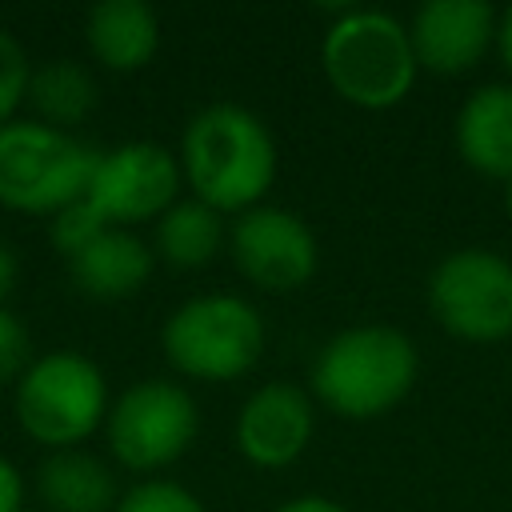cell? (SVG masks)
Returning <instances> with one entry per match:
<instances>
[{"mask_svg":"<svg viewBox=\"0 0 512 512\" xmlns=\"http://www.w3.org/2000/svg\"><path fill=\"white\" fill-rule=\"evenodd\" d=\"M180 176L196 200L216 212L256 208L276 180V140L268 124L240 104L200 108L180 140Z\"/></svg>","mask_w":512,"mask_h":512,"instance_id":"6da1fadb","label":"cell"},{"mask_svg":"<svg viewBox=\"0 0 512 512\" xmlns=\"http://www.w3.org/2000/svg\"><path fill=\"white\" fill-rule=\"evenodd\" d=\"M420 376L416 344L388 324H356L336 332L312 360V396L344 420H376L392 412Z\"/></svg>","mask_w":512,"mask_h":512,"instance_id":"7a4b0ae2","label":"cell"},{"mask_svg":"<svg viewBox=\"0 0 512 512\" xmlns=\"http://www.w3.org/2000/svg\"><path fill=\"white\" fill-rule=\"evenodd\" d=\"M320 68L332 92L364 112L404 104L420 76L408 24L380 8H340V16L324 28Z\"/></svg>","mask_w":512,"mask_h":512,"instance_id":"3957f363","label":"cell"},{"mask_svg":"<svg viewBox=\"0 0 512 512\" xmlns=\"http://www.w3.org/2000/svg\"><path fill=\"white\" fill-rule=\"evenodd\" d=\"M160 344L168 364L188 380H236L264 352V316L244 296H192L164 320Z\"/></svg>","mask_w":512,"mask_h":512,"instance_id":"277c9868","label":"cell"},{"mask_svg":"<svg viewBox=\"0 0 512 512\" xmlns=\"http://www.w3.org/2000/svg\"><path fill=\"white\" fill-rule=\"evenodd\" d=\"M96 160V148L52 124L8 120L0 128V204L16 212L56 216L88 192Z\"/></svg>","mask_w":512,"mask_h":512,"instance_id":"5b68a950","label":"cell"},{"mask_svg":"<svg viewBox=\"0 0 512 512\" xmlns=\"http://www.w3.org/2000/svg\"><path fill=\"white\" fill-rule=\"evenodd\" d=\"M16 420L44 448H72L108 420L104 372L80 352L32 360L16 384Z\"/></svg>","mask_w":512,"mask_h":512,"instance_id":"8992f818","label":"cell"},{"mask_svg":"<svg viewBox=\"0 0 512 512\" xmlns=\"http://www.w3.org/2000/svg\"><path fill=\"white\" fill-rule=\"evenodd\" d=\"M428 308L444 332L468 344L512 336V260L492 248H456L428 276Z\"/></svg>","mask_w":512,"mask_h":512,"instance_id":"52a82bcc","label":"cell"},{"mask_svg":"<svg viewBox=\"0 0 512 512\" xmlns=\"http://www.w3.org/2000/svg\"><path fill=\"white\" fill-rule=\"evenodd\" d=\"M108 448L132 472H156L180 460L196 432L200 408L188 388L172 380H140L108 408Z\"/></svg>","mask_w":512,"mask_h":512,"instance_id":"ba28073f","label":"cell"},{"mask_svg":"<svg viewBox=\"0 0 512 512\" xmlns=\"http://www.w3.org/2000/svg\"><path fill=\"white\" fill-rule=\"evenodd\" d=\"M228 248L240 276L264 292H296L320 268V244L304 216L276 204L240 212L228 228Z\"/></svg>","mask_w":512,"mask_h":512,"instance_id":"9c48e42d","label":"cell"},{"mask_svg":"<svg viewBox=\"0 0 512 512\" xmlns=\"http://www.w3.org/2000/svg\"><path fill=\"white\" fill-rule=\"evenodd\" d=\"M180 184H184L180 160L168 148L132 140L112 152H100L84 200L116 228V224L160 220L176 204Z\"/></svg>","mask_w":512,"mask_h":512,"instance_id":"30bf717a","label":"cell"},{"mask_svg":"<svg viewBox=\"0 0 512 512\" xmlns=\"http://www.w3.org/2000/svg\"><path fill=\"white\" fill-rule=\"evenodd\" d=\"M316 432L312 396L288 380H268L236 412V448L256 468H288Z\"/></svg>","mask_w":512,"mask_h":512,"instance_id":"8fae6325","label":"cell"},{"mask_svg":"<svg viewBox=\"0 0 512 512\" xmlns=\"http://www.w3.org/2000/svg\"><path fill=\"white\" fill-rule=\"evenodd\" d=\"M408 40L424 72L464 76L496 48V8L484 0H424L408 20Z\"/></svg>","mask_w":512,"mask_h":512,"instance_id":"7c38bea8","label":"cell"},{"mask_svg":"<svg viewBox=\"0 0 512 512\" xmlns=\"http://www.w3.org/2000/svg\"><path fill=\"white\" fill-rule=\"evenodd\" d=\"M456 152L460 160L488 176L512 180V84H480L456 112Z\"/></svg>","mask_w":512,"mask_h":512,"instance_id":"4fadbf2b","label":"cell"},{"mask_svg":"<svg viewBox=\"0 0 512 512\" xmlns=\"http://www.w3.org/2000/svg\"><path fill=\"white\" fill-rule=\"evenodd\" d=\"M152 264L156 256L140 236H132L128 228H108L68 260V272L84 296L124 300L144 288V280L152 276Z\"/></svg>","mask_w":512,"mask_h":512,"instance_id":"5bb4252c","label":"cell"},{"mask_svg":"<svg viewBox=\"0 0 512 512\" xmlns=\"http://www.w3.org/2000/svg\"><path fill=\"white\" fill-rule=\"evenodd\" d=\"M88 52L112 72H140L160 48V20L144 0H100L84 20Z\"/></svg>","mask_w":512,"mask_h":512,"instance_id":"9a60e30c","label":"cell"},{"mask_svg":"<svg viewBox=\"0 0 512 512\" xmlns=\"http://www.w3.org/2000/svg\"><path fill=\"white\" fill-rule=\"evenodd\" d=\"M36 492L52 512H116V476L112 468L80 448L52 452L36 468Z\"/></svg>","mask_w":512,"mask_h":512,"instance_id":"2e32d148","label":"cell"},{"mask_svg":"<svg viewBox=\"0 0 512 512\" xmlns=\"http://www.w3.org/2000/svg\"><path fill=\"white\" fill-rule=\"evenodd\" d=\"M224 248V212L204 200H176L156 220V256L180 272L208 268Z\"/></svg>","mask_w":512,"mask_h":512,"instance_id":"e0dca14e","label":"cell"},{"mask_svg":"<svg viewBox=\"0 0 512 512\" xmlns=\"http://www.w3.org/2000/svg\"><path fill=\"white\" fill-rule=\"evenodd\" d=\"M28 100H32V108L52 128L64 132V128H72V124H80V120L92 116L100 92H96V80H92V72L84 64H76V60H52V64H44V68L32 72Z\"/></svg>","mask_w":512,"mask_h":512,"instance_id":"ac0fdd59","label":"cell"},{"mask_svg":"<svg viewBox=\"0 0 512 512\" xmlns=\"http://www.w3.org/2000/svg\"><path fill=\"white\" fill-rule=\"evenodd\" d=\"M116 512H208V508L176 480H140L120 496Z\"/></svg>","mask_w":512,"mask_h":512,"instance_id":"d6986e66","label":"cell"},{"mask_svg":"<svg viewBox=\"0 0 512 512\" xmlns=\"http://www.w3.org/2000/svg\"><path fill=\"white\" fill-rule=\"evenodd\" d=\"M108 228H112V224L80 196V200H72L68 208H60V212L52 216V244L72 260L80 248H88V244H92L100 232H108Z\"/></svg>","mask_w":512,"mask_h":512,"instance_id":"ffe728a7","label":"cell"},{"mask_svg":"<svg viewBox=\"0 0 512 512\" xmlns=\"http://www.w3.org/2000/svg\"><path fill=\"white\" fill-rule=\"evenodd\" d=\"M28 80H32V68L20 40L0 28V128L12 120L20 100H28Z\"/></svg>","mask_w":512,"mask_h":512,"instance_id":"44dd1931","label":"cell"},{"mask_svg":"<svg viewBox=\"0 0 512 512\" xmlns=\"http://www.w3.org/2000/svg\"><path fill=\"white\" fill-rule=\"evenodd\" d=\"M24 368H28V332L8 308H0V384L12 380L16 372L24 376Z\"/></svg>","mask_w":512,"mask_h":512,"instance_id":"7402d4cb","label":"cell"},{"mask_svg":"<svg viewBox=\"0 0 512 512\" xmlns=\"http://www.w3.org/2000/svg\"><path fill=\"white\" fill-rule=\"evenodd\" d=\"M20 500H24V480L16 464L0 456V512H20Z\"/></svg>","mask_w":512,"mask_h":512,"instance_id":"603a6c76","label":"cell"},{"mask_svg":"<svg viewBox=\"0 0 512 512\" xmlns=\"http://www.w3.org/2000/svg\"><path fill=\"white\" fill-rule=\"evenodd\" d=\"M272 512H348L340 500H328V496H292L284 504H276Z\"/></svg>","mask_w":512,"mask_h":512,"instance_id":"cb8c5ba5","label":"cell"},{"mask_svg":"<svg viewBox=\"0 0 512 512\" xmlns=\"http://www.w3.org/2000/svg\"><path fill=\"white\" fill-rule=\"evenodd\" d=\"M496 56H500V64L512 76V8H504L496 16Z\"/></svg>","mask_w":512,"mask_h":512,"instance_id":"d4e9b609","label":"cell"},{"mask_svg":"<svg viewBox=\"0 0 512 512\" xmlns=\"http://www.w3.org/2000/svg\"><path fill=\"white\" fill-rule=\"evenodd\" d=\"M12 280H16V256L0 244V300L12 292Z\"/></svg>","mask_w":512,"mask_h":512,"instance_id":"484cf974","label":"cell"},{"mask_svg":"<svg viewBox=\"0 0 512 512\" xmlns=\"http://www.w3.org/2000/svg\"><path fill=\"white\" fill-rule=\"evenodd\" d=\"M504 212H508V216H512V180H508V184H504Z\"/></svg>","mask_w":512,"mask_h":512,"instance_id":"4316f807","label":"cell"}]
</instances>
